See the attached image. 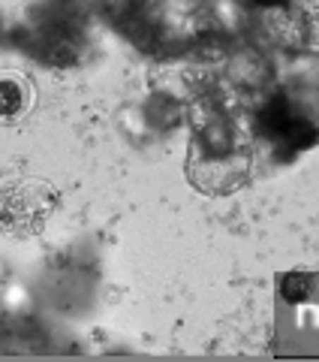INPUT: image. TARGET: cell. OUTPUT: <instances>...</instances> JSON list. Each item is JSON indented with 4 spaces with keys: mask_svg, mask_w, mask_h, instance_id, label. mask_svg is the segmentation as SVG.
I'll return each mask as SVG.
<instances>
[{
    "mask_svg": "<svg viewBox=\"0 0 319 362\" xmlns=\"http://www.w3.org/2000/svg\"><path fill=\"white\" fill-rule=\"evenodd\" d=\"M259 25L287 52L319 54V0H259Z\"/></svg>",
    "mask_w": 319,
    "mask_h": 362,
    "instance_id": "cell-1",
    "label": "cell"
},
{
    "mask_svg": "<svg viewBox=\"0 0 319 362\" xmlns=\"http://www.w3.org/2000/svg\"><path fill=\"white\" fill-rule=\"evenodd\" d=\"M58 202V190L45 181L25 178L0 194V230L9 235H33Z\"/></svg>",
    "mask_w": 319,
    "mask_h": 362,
    "instance_id": "cell-2",
    "label": "cell"
},
{
    "mask_svg": "<svg viewBox=\"0 0 319 362\" xmlns=\"http://www.w3.org/2000/svg\"><path fill=\"white\" fill-rule=\"evenodd\" d=\"M33 103V90L21 76H0V118L16 121Z\"/></svg>",
    "mask_w": 319,
    "mask_h": 362,
    "instance_id": "cell-3",
    "label": "cell"
}]
</instances>
